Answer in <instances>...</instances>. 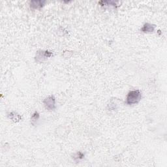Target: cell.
<instances>
[{"mask_svg": "<svg viewBox=\"0 0 167 167\" xmlns=\"http://www.w3.org/2000/svg\"><path fill=\"white\" fill-rule=\"evenodd\" d=\"M8 116H9L10 119L13 120L14 122H18L22 118L16 112H10V114L8 115Z\"/></svg>", "mask_w": 167, "mask_h": 167, "instance_id": "obj_5", "label": "cell"}, {"mask_svg": "<svg viewBox=\"0 0 167 167\" xmlns=\"http://www.w3.org/2000/svg\"><path fill=\"white\" fill-rule=\"evenodd\" d=\"M101 5V6H112L114 7H116V3L113 1H101L99 3Z\"/></svg>", "mask_w": 167, "mask_h": 167, "instance_id": "obj_6", "label": "cell"}, {"mask_svg": "<svg viewBox=\"0 0 167 167\" xmlns=\"http://www.w3.org/2000/svg\"><path fill=\"white\" fill-rule=\"evenodd\" d=\"M46 109L49 110H54L56 109V99L54 95H50L45 99L43 101Z\"/></svg>", "mask_w": 167, "mask_h": 167, "instance_id": "obj_2", "label": "cell"}, {"mask_svg": "<svg viewBox=\"0 0 167 167\" xmlns=\"http://www.w3.org/2000/svg\"><path fill=\"white\" fill-rule=\"evenodd\" d=\"M39 113L37 112H35L33 115H32V116H31V122H33V123L35 122L36 121H37V120L39 119Z\"/></svg>", "mask_w": 167, "mask_h": 167, "instance_id": "obj_7", "label": "cell"}, {"mask_svg": "<svg viewBox=\"0 0 167 167\" xmlns=\"http://www.w3.org/2000/svg\"><path fill=\"white\" fill-rule=\"evenodd\" d=\"M155 26L153 24L146 23L143 26V27L141 28V31L144 32V33H151L155 30Z\"/></svg>", "mask_w": 167, "mask_h": 167, "instance_id": "obj_4", "label": "cell"}, {"mask_svg": "<svg viewBox=\"0 0 167 167\" xmlns=\"http://www.w3.org/2000/svg\"><path fill=\"white\" fill-rule=\"evenodd\" d=\"M142 93L139 90H133L129 91L126 98V103L129 105L137 104L141 101Z\"/></svg>", "mask_w": 167, "mask_h": 167, "instance_id": "obj_1", "label": "cell"}, {"mask_svg": "<svg viewBox=\"0 0 167 167\" xmlns=\"http://www.w3.org/2000/svg\"><path fill=\"white\" fill-rule=\"evenodd\" d=\"M45 1H41V0H34V1H30V6L33 9H40V8L44 6Z\"/></svg>", "mask_w": 167, "mask_h": 167, "instance_id": "obj_3", "label": "cell"}]
</instances>
